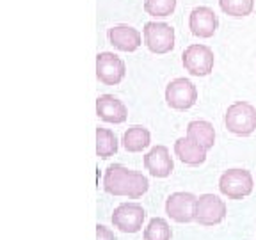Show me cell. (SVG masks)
Instances as JSON below:
<instances>
[{"label":"cell","mask_w":256,"mask_h":240,"mask_svg":"<svg viewBox=\"0 0 256 240\" xmlns=\"http://www.w3.org/2000/svg\"><path fill=\"white\" fill-rule=\"evenodd\" d=\"M150 188L148 178L139 171L110 164L104 174V190L110 196H124L128 200H139Z\"/></svg>","instance_id":"obj_1"},{"label":"cell","mask_w":256,"mask_h":240,"mask_svg":"<svg viewBox=\"0 0 256 240\" xmlns=\"http://www.w3.org/2000/svg\"><path fill=\"white\" fill-rule=\"evenodd\" d=\"M224 124L235 136H251L256 130V107L248 102H235L224 114Z\"/></svg>","instance_id":"obj_2"},{"label":"cell","mask_w":256,"mask_h":240,"mask_svg":"<svg viewBox=\"0 0 256 240\" xmlns=\"http://www.w3.org/2000/svg\"><path fill=\"white\" fill-rule=\"evenodd\" d=\"M144 44L153 54H169L174 48V28L164 22H148L142 28Z\"/></svg>","instance_id":"obj_3"},{"label":"cell","mask_w":256,"mask_h":240,"mask_svg":"<svg viewBox=\"0 0 256 240\" xmlns=\"http://www.w3.org/2000/svg\"><path fill=\"white\" fill-rule=\"evenodd\" d=\"M254 187L252 174L248 169H228L219 180V190L228 200H242L249 196Z\"/></svg>","instance_id":"obj_4"},{"label":"cell","mask_w":256,"mask_h":240,"mask_svg":"<svg viewBox=\"0 0 256 240\" xmlns=\"http://www.w3.org/2000/svg\"><path fill=\"white\" fill-rule=\"evenodd\" d=\"M214 52L206 44H190L182 54L184 68L194 76H206L214 70Z\"/></svg>","instance_id":"obj_5"},{"label":"cell","mask_w":256,"mask_h":240,"mask_svg":"<svg viewBox=\"0 0 256 240\" xmlns=\"http://www.w3.org/2000/svg\"><path fill=\"white\" fill-rule=\"evenodd\" d=\"M166 102L174 110H187L198 102V89L188 78H174L166 88Z\"/></svg>","instance_id":"obj_6"},{"label":"cell","mask_w":256,"mask_h":240,"mask_svg":"<svg viewBox=\"0 0 256 240\" xmlns=\"http://www.w3.org/2000/svg\"><path fill=\"white\" fill-rule=\"evenodd\" d=\"M226 217V203L216 194H203L196 200L194 220L201 226H216Z\"/></svg>","instance_id":"obj_7"},{"label":"cell","mask_w":256,"mask_h":240,"mask_svg":"<svg viewBox=\"0 0 256 240\" xmlns=\"http://www.w3.org/2000/svg\"><path fill=\"white\" fill-rule=\"evenodd\" d=\"M126 75L123 59L112 52H102L96 56V78L105 86H118Z\"/></svg>","instance_id":"obj_8"},{"label":"cell","mask_w":256,"mask_h":240,"mask_svg":"<svg viewBox=\"0 0 256 240\" xmlns=\"http://www.w3.org/2000/svg\"><path fill=\"white\" fill-rule=\"evenodd\" d=\"M144 217H146V212H144L142 204L121 203L120 206L114 208L112 224H114V228L123 233H137L142 228Z\"/></svg>","instance_id":"obj_9"},{"label":"cell","mask_w":256,"mask_h":240,"mask_svg":"<svg viewBox=\"0 0 256 240\" xmlns=\"http://www.w3.org/2000/svg\"><path fill=\"white\" fill-rule=\"evenodd\" d=\"M198 198L190 192H172L166 200V214L174 222H192Z\"/></svg>","instance_id":"obj_10"},{"label":"cell","mask_w":256,"mask_h":240,"mask_svg":"<svg viewBox=\"0 0 256 240\" xmlns=\"http://www.w3.org/2000/svg\"><path fill=\"white\" fill-rule=\"evenodd\" d=\"M217 27H219V18L214 12V9L206 8V6L192 9L190 16H188V28L196 38H203V40L212 38Z\"/></svg>","instance_id":"obj_11"},{"label":"cell","mask_w":256,"mask_h":240,"mask_svg":"<svg viewBox=\"0 0 256 240\" xmlns=\"http://www.w3.org/2000/svg\"><path fill=\"white\" fill-rule=\"evenodd\" d=\"M108 43L120 52H136L142 44V36L137 28L130 25H114L107 32Z\"/></svg>","instance_id":"obj_12"},{"label":"cell","mask_w":256,"mask_h":240,"mask_svg":"<svg viewBox=\"0 0 256 240\" xmlns=\"http://www.w3.org/2000/svg\"><path fill=\"white\" fill-rule=\"evenodd\" d=\"M144 168L155 178H168L174 169V162H172L169 150L160 144V146H153L144 155Z\"/></svg>","instance_id":"obj_13"},{"label":"cell","mask_w":256,"mask_h":240,"mask_svg":"<svg viewBox=\"0 0 256 240\" xmlns=\"http://www.w3.org/2000/svg\"><path fill=\"white\" fill-rule=\"evenodd\" d=\"M96 114L102 121L105 123H114L121 124L126 121L128 118V108L120 98L114 94H102L96 100Z\"/></svg>","instance_id":"obj_14"},{"label":"cell","mask_w":256,"mask_h":240,"mask_svg":"<svg viewBox=\"0 0 256 240\" xmlns=\"http://www.w3.org/2000/svg\"><path fill=\"white\" fill-rule=\"evenodd\" d=\"M174 155L187 166H201L206 160V150L188 137H182L174 142Z\"/></svg>","instance_id":"obj_15"},{"label":"cell","mask_w":256,"mask_h":240,"mask_svg":"<svg viewBox=\"0 0 256 240\" xmlns=\"http://www.w3.org/2000/svg\"><path fill=\"white\" fill-rule=\"evenodd\" d=\"M187 137L190 140H194L196 144H200L201 148H204L206 152L212 150L214 144H216V130H214V124L203 120L190 121V123L187 124Z\"/></svg>","instance_id":"obj_16"},{"label":"cell","mask_w":256,"mask_h":240,"mask_svg":"<svg viewBox=\"0 0 256 240\" xmlns=\"http://www.w3.org/2000/svg\"><path fill=\"white\" fill-rule=\"evenodd\" d=\"M123 148L130 153H139L146 150L152 142V134L148 128H144L142 124H134L123 134Z\"/></svg>","instance_id":"obj_17"},{"label":"cell","mask_w":256,"mask_h":240,"mask_svg":"<svg viewBox=\"0 0 256 240\" xmlns=\"http://www.w3.org/2000/svg\"><path fill=\"white\" fill-rule=\"evenodd\" d=\"M118 137L108 128H96V155L100 158H110L118 152Z\"/></svg>","instance_id":"obj_18"},{"label":"cell","mask_w":256,"mask_h":240,"mask_svg":"<svg viewBox=\"0 0 256 240\" xmlns=\"http://www.w3.org/2000/svg\"><path fill=\"white\" fill-rule=\"evenodd\" d=\"M171 226L162 217H153L144 228V240H171Z\"/></svg>","instance_id":"obj_19"},{"label":"cell","mask_w":256,"mask_h":240,"mask_svg":"<svg viewBox=\"0 0 256 240\" xmlns=\"http://www.w3.org/2000/svg\"><path fill=\"white\" fill-rule=\"evenodd\" d=\"M219 6L226 14L242 18L249 16L254 9V0H219Z\"/></svg>","instance_id":"obj_20"},{"label":"cell","mask_w":256,"mask_h":240,"mask_svg":"<svg viewBox=\"0 0 256 240\" xmlns=\"http://www.w3.org/2000/svg\"><path fill=\"white\" fill-rule=\"evenodd\" d=\"M176 9V0H144V11L150 16L166 18L171 16Z\"/></svg>","instance_id":"obj_21"},{"label":"cell","mask_w":256,"mask_h":240,"mask_svg":"<svg viewBox=\"0 0 256 240\" xmlns=\"http://www.w3.org/2000/svg\"><path fill=\"white\" fill-rule=\"evenodd\" d=\"M96 240H116V235L104 224H96Z\"/></svg>","instance_id":"obj_22"}]
</instances>
